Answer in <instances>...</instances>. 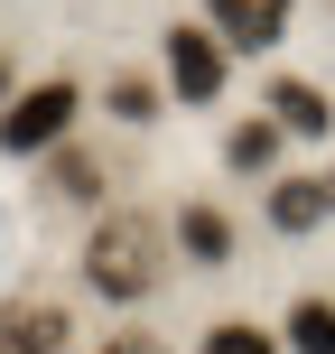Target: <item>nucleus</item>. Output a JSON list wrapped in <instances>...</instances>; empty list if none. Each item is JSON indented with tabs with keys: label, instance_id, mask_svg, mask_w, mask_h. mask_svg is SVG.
I'll use <instances>...</instances> for the list:
<instances>
[{
	"label": "nucleus",
	"instance_id": "obj_1",
	"mask_svg": "<svg viewBox=\"0 0 335 354\" xmlns=\"http://www.w3.org/2000/svg\"><path fill=\"white\" fill-rule=\"evenodd\" d=\"M168 224L159 214H140V205H112L103 224L84 233V289L93 299H112V308H140V299H159V280H168Z\"/></svg>",
	"mask_w": 335,
	"mask_h": 354
},
{
	"label": "nucleus",
	"instance_id": "obj_2",
	"mask_svg": "<svg viewBox=\"0 0 335 354\" xmlns=\"http://www.w3.org/2000/svg\"><path fill=\"white\" fill-rule=\"evenodd\" d=\"M75 112H84V84L47 75V84H28V93L0 103V149H10V159H47V149L75 140Z\"/></svg>",
	"mask_w": 335,
	"mask_h": 354
},
{
	"label": "nucleus",
	"instance_id": "obj_3",
	"mask_svg": "<svg viewBox=\"0 0 335 354\" xmlns=\"http://www.w3.org/2000/svg\"><path fill=\"white\" fill-rule=\"evenodd\" d=\"M224 75H233V47L214 28H168V93L177 103H214V93H224Z\"/></svg>",
	"mask_w": 335,
	"mask_h": 354
},
{
	"label": "nucleus",
	"instance_id": "obj_4",
	"mask_svg": "<svg viewBox=\"0 0 335 354\" xmlns=\"http://www.w3.org/2000/svg\"><path fill=\"white\" fill-rule=\"evenodd\" d=\"M317 224H335V168L270 177V233H317Z\"/></svg>",
	"mask_w": 335,
	"mask_h": 354
},
{
	"label": "nucleus",
	"instance_id": "obj_5",
	"mask_svg": "<svg viewBox=\"0 0 335 354\" xmlns=\"http://www.w3.org/2000/svg\"><path fill=\"white\" fill-rule=\"evenodd\" d=\"M75 317L56 299H0V354H66Z\"/></svg>",
	"mask_w": 335,
	"mask_h": 354
},
{
	"label": "nucleus",
	"instance_id": "obj_6",
	"mask_svg": "<svg viewBox=\"0 0 335 354\" xmlns=\"http://www.w3.org/2000/svg\"><path fill=\"white\" fill-rule=\"evenodd\" d=\"M168 243L186 252L195 270H224V261H233V214H224V205H205V196H195V205H177V224H168Z\"/></svg>",
	"mask_w": 335,
	"mask_h": 354
},
{
	"label": "nucleus",
	"instance_id": "obj_7",
	"mask_svg": "<svg viewBox=\"0 0 335 354\" xmlns=\"http://www.w3.org/2000/svg\"><path fill=\"white\" fill-rule=\"evenodd\" d=\"M298 0H214V37L224 47H280Z\"/></svg>",
	"mask_w": 335,
	"mask_h": 354
},
{
	"label": "nucleus",
	"instance_id": "obj_8",
	"mask_svg": "<svg viewBox=\"0 0 335 354\" xmlns=\"http://www.w3.org/2000/svg\"><path fill=\"white\" fill-rule=\"evenodd\" d=\"M261 103H270V122H280L289 140H326V131H335V103H326L317 84H307V75H280Z\"/></svg>",
	"mask_w": 335,
	"mask_h": 354
},
{
	"label": "nucleus",
	"instance_id": "obj_9",
	"mask_svg": "<svg viewBox=\"0 0 335 354\" xmlns=\"http://www.w3.org/2000/svg\"><path fill=\"white\" fill-rule=\"evenodd\" d=\"M280 149H289V131L270 122V112L224 131V168H233V177H280Z\"/></svg>",
	"mask_w": 335,
	"mask_h": 354
},
{
	"label": "nucleus",
	"instance_id": "obj_10",
	"mask_svg": "<svg viewBox=\"0 0 335 354\" xmlns=\"http://www.w3.org/2000/svg\"><path fill=\"white\" fill-rule=\"evenodd\" d=\"M103 187H112V168L93 159V149H47V196H66V205H103Z\"/></svg>",
	"mask_w": 335,
	"mask_h": 354
},
{
	"label": "nucleus",
	"instance_id": "obj_11",
	"mask_svg": "<svg viewBox=\"0 0 335 354\" xmlns=\"http://www.w3.org/2000/svg\"><path fill=\"white\" fill-rule=\"evenodd\" d=\"M289 354H335V299H298L289 308Z\"/></svg>",
	"mask_w": 335,
	"mask_h": 354
},
{
	"label": "nucleus",
	"instance_id": "obj_12",
	"mask_svg": "<svg viewBox=\"0 0 335 354\" xmlns=\"http://www.w3.org/2000/svg\"><path fill=\"white\" fill-rule=\"evenodd\" d=\"M205 354H280V336L251 326V317H214V326H205Z\"/></svg>",
	"mask_w": 335,
	"mask_h": 354
},
{
	"label": "nucleus",
	"instance_id": "obj_13",
	"mask_svg": "<svg viewBox=\"0 0 335 354\" xmlns=\"http://www.w3.org/2000/svg\"><path fill=\"white\" fill-rule=\"evenodd\" d=\"M103 103H112V122H159V103H168V93L149 84V75H112V93H103Z\"/></svg>",
	"mask_w": 335,
	"mask_h": 354
},
{
	"label": "nucleus",
	"instance_id": "obj_14",
	"mask_svg": "<svg viewBox=\"0 0 335 354\" xmlns=\"http://www.w3.org/2000/svg\"><path fill=\"white\" fill-rule=\"evenodd\" d=\"M93 354H168L159 336H112V345H93Z\"/></svg>",
	"mask_w": 335,
	"mask_h": 354
},
{
	"label": "nucleus",
	"instance_id": "obj_15",
	"mask_svg": "<svg viewBox=\"0 0 335 354\" xmlns=\"http://www.w3.org/2000/svg\"><path fill=\"white\" fill-rule=\"evenodd\" d=\"M0 103H10V56H0Z\"/></svg>",
	"mask_w": 335,
	"mask_h": 354
}]
</instances>
